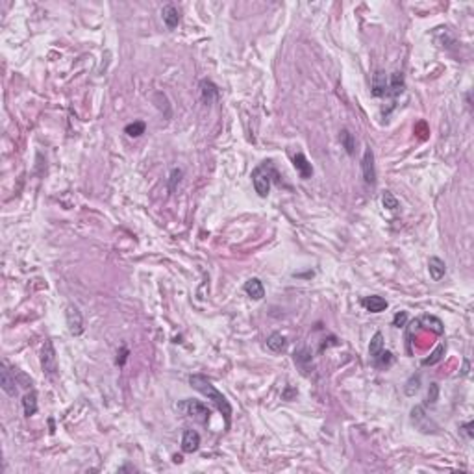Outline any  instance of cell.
Returning <instances> with one entry per match:
<instances>
[{"label": "cell", "mask_w": 474, "mask_h": 474, "mask_svg": "<svg viewBox=\"0 0 474 474\" xmlns=\"http://www.w3.org/2000/svg\"><path fill=\"white\" fill-rule=\"evenodd\" d=\"M189 385L193 389H196L199 393H202L204 397H208V400H211V402L217 406V410L221 411L222 417H224L226 430H228L230 424H232V404H230V400H228L204 374H191V376H189Z\"/></svg>", "instance_id": "6da1fadb"}, {"label": "cell", "mask_w": 474, "mask_h": 474, "mask_svg": "<svg viewBox=\"0 0 474 474\" xmlns=\"http://www.w3.org/2000/svg\"><path fill=\"white\" fill-rule=\"evenodd\" d=\"M274 171L270 167V162H265L263 165H259L252 171V183L256 193L261 196V199H267L270 193V180L274 176Z\"/></svg>", "instance_id": "7a4b0ae2"}, {"label": "cell", "mask_w": 474, "mask_h": 474, "mask_svg": "<svg viewBox=\"0 0 474 474\" xmlns=\"http://www.w3.org/2000/svg\"><path fill=\"white\" fill-rule=\"evenodd\" d=\"M176 410L182 411L183 415L187 417H193L194 420H199L200 424H208L211 417V410L206 404L199 402V400H183V402H178Z\"/></svg>", "instance_id": "3957f363"}, {"label": "cell", "mask_w": 474, "mask_h": 474, "mask_svg": "<svg viewBox=\"0 0 474 474\" xmlns=\"http://www.w3.org/2000/svg\"><path fill=\"white\" fill-rule=\"evenodd\" d=\"M41 369L49 376H54L58 371V356H56L54 343L50 339L45 341L43 348H41Z\"/></svg>", "instance_id": "277c9868"}, {"label": "cell", "mask_w": 474, "mask_h": 474, "mask_svg": "<svg viewBox=\"0 0 474 474\" xmlns=\"http://www.w3.org/2000/svg\"><path fill=\"white\" fill-rule=\"evenodd\" d=\"M361 173H363V180L367 185H374L376 183V165H374V152L369 145L363 150V157H361Z\"/></svg>", "instance_id": "5b68a950"}, {"label": "cell", "mask_w": 474, "mask_h": 474, "mask_svg": "<svg viewBox=\"0 0 474 474\" xmlns=\"http://www.w3.org/2000/svg\"><path fill=\"white\" fill-rule=\"evenodd\" d=\"M411 422L422 433H433V431H437V424L424 413L422 406H415L413 410H411Z\"/></svg>", "instance_id": "8992f818"}, {"label": "cell", "mask_w": 474, "mask_h": 474, "mask_svg": "<svg viewBox=\"0 0 474 474\" xmlns=\"http://www.w3.org/2000/svg\"><path fill=\"white\" fill-rule=\"evenodd\" d=\"M65 319H67V326H69L70 334L82 335V332H84V317H82V311L78 309V306L69 304L67 311H65Z\"/></svg>", "instance_id": "52a82bcc"}, {"label": "cell", "mask_w": 474, "mask_h": 474, "mask_svg": "<svg viewBox=\"0 0 474 474\" xmlns=\"http://www.w3.org/2000/svg\"><path fill=\"white\" fill-rule=\"evenodd\" d=\"M389 95V80L383 70H376L372 74V97L382 98Z\"/></svg>", "instance_id": "ba28073f"}, {"label": "cell", "mask_w": 474, "mask_h": 474, "mask_svg": "<svg viewBox=\"0 0 474 474\" xmlns=\"http://www.w3.org/2000/svg\"><path fill=\"white\" fill-rule=\"evenodd\" d=\"M0 385H2V391L10 397H15L17 394V380L13 376V372H10V369L6 367V363H2L0 367Z\"/></svg>", "instance_id": "9c48e42d"}, {"label": "cell", "mask_w": 474, "mask_h": 474, "mask_svg": "<svg viewBox=\"0 0 474 474\" xmlns=\"http://www.w3.org/2000/svg\"><path fill=\"white\" fill-rule=\"evenodd\" d=\"M200 448V436L196 430H185L182 436V450L187 454L196 452Z\"/></svg>", "instance_id": "30bf717a"}, {"label": "cell", "mask_w": 474, "mask_h": 474, "mask_svg": "<svg viewBox=\"0 0 474 474\" xmlns=\"http://www.w3.org/2000/svg\"><path fill=\"white\" fill-rule=\"evenodd\" d=\"M293 165H295L296 173L300 174L302 180H309V178L313 176L311 163L307 162V157L304 156L302 152H298V154H295V156H293Z\"/></svg>", "instance_id": "8fae6325"}, {"label": "cell", "mask_w": 474, "mask_h": 474, "mask_svg": "<svg viewBox=\"0 0 474 474\" xmlns=\"http://www.w3.org/2000/svg\"><path fill=\"white\" fill-rule=\"evenodd\" d=\"M245 293H247L252 300H261L265 296V287H263V282L259 280V278H250V280L245 282Z\"/></svg>", "instance_id": "7c38bea8"}, {"label": "cell", "mask_w": 474, "mask_h": 474, "mask_svg": "<svg viewBox=\"0 0 474 474\" xmlns=\"http://www.w3.org/2000/svg\"><path fill=\"white\" fill-rule=\"evenodd\" d=\"M200 93H202V100H204V104H213L219 98V87L213 84L211 80H202L200 82Z\"/></svg>", "instance_id": "4fadbf2b"}, {"label": "cell", "mask_w": 474, "mask_h": 474, "mask_svg": "<svg viewBox=\"0 0 474 474\" xmlns=\"http://www.w3.org/2000/svg\"><path fill=\"white\" fill-rule=\"evenodd\" d=\"M363 307H365L367 311H371V313H382V311H385L387 309V300L385 298H382V296H378V295H371V296H367V298H363Z\"/></svg>", "instance_id": "5bb4252c"}, {"label": "cell", "mask_w": 474, "mask_h": 474, "mask_svg": "<svg viewBox=\"0 0 474 474\" xmlns=\"http://www.w3.org/2000/svg\"><path fill=\"white\" fill-rule=\"evenodd\" d=\"M406 89V80H404V74L400 72V70H394L393 74L389 76V95L391 97H399V95H402Z\"/></svg>", "instance_id": "9a60e30c"}, {"label": "cell", "mask_w": 474, "mask_h": 474, "mask_svg": "<svg viewBox=\"0 0 474 474\" xmlns=\"http://www.w3.org/2000/svg\"><path fill=\"white\" fill-rule=\"evenodd\" d=\"M162 17H163V22H165V26H167L169 30H174V28H176L178 24H180V13H178V10L174 8L173 4L163 6Z\"/></svg>", "instance_id": "2e32d148"}, {"label": "cell", "mask_w": 474, "mask_h": 474, "mask_svg": "<svg viewBox=\"0 0 474 474\" xmlns=\"http://www.w3.org/2000/svg\"><path fill=\"white\" fill-rule=\"evenodd\" d=\"M428 270H430L431 280L439 282L443 276H445V272H447V263H445L441 258L433 256V258H430V261H428Z\"/></svg>", "instance_id": "e0dca14e"}, {"label": "cell", "mask_w": 474, "mask_h": 474, "mask_svg": "<svg viewBox=\"0 0 474 474\" xmlns=\"http://www.w3.org/2000/svg\"><path fill=\"white\" fill-rule=\"evenodd\" d=\"M293 360H295L296 365L302 369V372H307L309 371V365H311V350L306 348V346H302V348H298V350L295 352Z\"/></svg>", "instance_id": "ac0fdd59"}, {"label": "cell", "mask_w": 474, "mask_h": 474, "mask_svg": "<svg viewBox=\"0 0 474 474\" xmlns=\"http://www.w3.org/2000/svg\"><path fill=\"white\" fill-rule=\"evenodd\" d=\"M22 408H24V415L26 417H32V415L37 413V393L35 391H30V393L24 394Z\"/></svg>", "instance_id": "d6986e66"}, {"label": "cell", "mask_w": 474, "mask_h": 474, "mask_svg": "<svg viewBox=\"0 0 474 474\" xmlns=\"http://www.w3.org/2000/svg\"><path fill=\"white\" fill-rule=\"evenodd\" d=\"M419 323L422 324V326H426V328H430L433 334L441 335L443 330H445V326H443L441 319L433 317V315H422V317L419 319Z\"/></svg>", "instance_id": "ffe728a7"}, {"label": "cell", "mask_w": 474, "mask_h": 474, "mask_svg": "<svg viewBox=\"0 0 474 474\" xmlns=\"http://www.w3.org/2000/svg\"><path fill=\"white\" fill-rule=\"evenodd\" d=\"M267 346H269L272 352H284L287 348V339L282 334L274 332L267 337Z\"/></svg>", "instance_id": "44dd1931"}, {"label": "cell", "mask_w": 474, "mask_h": 474, "mask_svg": "<svg viewBox=\"0 0 474 474\" xmlns=\"http://www.w3.org/2000/svg\"><path fill=\"white\" fill-rule=\"evenodd\" d=\"M339 139H341V145H343V148L346 150V154L348 156H354V148H356V137L354 134H352L348 128H343L339 134Z\"/></svg>", "instance_id": "7402d4cb"}, {"label": "cell", "mask_w": 474, "mask_h": 474, "mask_svg": "<svg viewBox=\"0 0 474 474\" xmlns=\"http://www.w3.org/2000/svg\"><path fill=\"white\" fill-rule=\"evenodd\" d=\"M372 363H374V365H376L378 369H387V367H391V365L394 363L393 352H391V350H385V348H383V350L380 352V354H378L376 358H374V360H372Z\"/></svg>", "instance_id": "603a6c76"}, {"label": "cell", "mask_w": 474, "mask_h": 474, "mask_svg": "<svg viewBox=\"0 0 474 474\" xmlns=\"http://www.w3.org/2000/svg\"><path fill=\"white\" fill-rule=\"evenodd\" d=\"M382 350H383V334L382 332H376V334L372 335L371 345H369V356H371V360H374Z\"/></svg>", "instance_id": "cb8c5ba5"}, {"label": "cell", "mask_w": 474, "mask_h": 474, "mask_svg": "<svg viewBox=\"0 0 474 474\" xmlns=\"http://www.w3.org/2000/svg\"><path fill=\"white\" fill-rule=\"evenodd\" d=\"M145 130H146V124L143 123V121H134V123L126 124L124 134L130 135V137H139V135L145 134Z\"/></svg>", "instance_id": "d4e9b609"}, {"label": "cell", "mask_w": 474, "mask_h": 474, "mask_svg": "<svg viewBox=\"0 0 474 474\" xmlns=\"http://www.w3.org/2000/svg\"><path fill=\"white\" fill-rule=\"evenodd\" d=\"M445 352H447V345L445 343H441V345L437 346L436 350L431 352L430 354V358H426L424 361H422V365H436V363H439V361L443 360V356H445Z\"/></svg>", "instance_id": "484cf974"}, {"label": "cell", "mask_w": 474, "mask_h": 474, "mask_svg": "<svg viewBox=\"0 0 474 474\" xmlns=\"http://www.w3.org/2000/svg\"><path fill=\"white\" fill-rule=\"evenodd\" d=\"M382 204H383V208H387L389 211H394V210H399V200H397V196H394L391 191H385V193L382 194Z\"/></svg>", "instance_id": "4316f807"}, {"label": "cell", "mask_w": 474, "mask_h": 474, "mask_svg": "<svg viewBox=\"0 0 474 474\" xmlns=\"http://www.w3.org/2000/svg\"><path fill=\"white\" fill-rule=\"evenodd\" d=\"M419 389H420V376L419 374H417V376L413 374V376L408 380V383H406V394H408V397H413Z\"/></svg>", "instance_id": "83f0119b"}, {"label": "cell", "mask_w": 474, "mask_h": 474, "mask_svg": "<svg viewBox=\"0 0 474 474\" xmlns=\"http://www.w3.org/2000/svg\"><path fill=\"white\" fill-rule=\"evenodd\" d=\"M439 399V385L437 383H430V389H428V397H426V404L433 406Z\"/></svg>", "instance_id": "f1b7e54d"}, {"label": "cell", "mask_w": 474, "mask_h": 474, "mask_svg": "<svg viewBox=\"0 0 474 474\" xmlns=\"http://www.w3.org/2000/svg\"><path fill=\"white\" fill-rule=\"evenodd\" d=\"M182 171L180 169H173V173H171V178H169V191H174L176 189V183H180V180H182Z\"/></svg>", "instance_id": "f546056e"}, {"label": "cell", "mask_w": 474, "mask_h": 474, "mask_svg": "<svg viewBox=\"0 0 474 474\" xmlns=\"http://www.w3.org/2000/svg\"><path fill=\"white\" fill-rule=\"evenodd\" d=\"M406 323H408V311H399L393 317V326H397V328L406 326Z\"/></svg>", "instance_id": "4dcf8cb0"}, {"label": "cell", "mask_w": 474, "mask_h": 474, "mask_svg": "<svg viewBox=\"0 0 474 474\" xmlns=\"http://www.w3.org/2000/svg\"><path fill=\"white\" fill-rule=\"evenodd\" d=\"M11 372H13V376L17 378V382L22 383L24 387H30V385H32V380H30V378H28L26 374H22L21 371H17V369H11Z\"/></svg>", "instance_id": "1f68e13d"}, {"label": "cell", "mask_w": 474, "mask_h": 474, "mask_svg": "<svg viewBox=\"0 0 474 474\" xmlns=\"http://www.w3.org/2000/svg\"><path fill=\"white\" fill-rule=\"evenodd\" d=\"M472 428H474V422H472V420H469V422H465V424H461V426H459V430L463 431V433H465V437H467V439H472V437H474Z\"/></svg>", "instance_id": "d6a6232c"}, {"label": "cell", "mask_w": 474, "mask_h": 474, "mask_svg": "<svg viewBox=\"0 0 474 474\" xmlns=\"http://www.w3.org/2000/svg\"><path fill=\"white\" fill-rule=\"evenodd\" d=\"M126 358H128V348H123L121 350V358H117V365H124Z\"/></svg>", "instance_id": "836d02e7"}, {"label": "cell", "mask_w": 474, "mask_h": 474, "mask_svg": "<svg viewBox=\"0 0 474 474\" xmlns=\"http://www.w3.org/2000/svg\"><path fill=\"white\" fill-rule=\"evenodd\" d=\"M126 470H137V467H134V465H124V467L118 469V472H126Z\"/></svg>", "instance_id": "e575fe53"}, {"label": "cell", "mask_w": 474, "mask_h": 474, "mask_svg": "<svg viewBox=\"0 0 474 474\" xmlns=\"http://www.w3.org/2000/svg\"><path fill=\"white\" fill-rule=\"evenodd\" d=\"M467 372H469V361H465V363H463V371H461V374L465 376Z\"/></svg>", "instance_id": "d590c367"}, {"label": "cell", "mask_w": 474, "mask_h": 474, "mask_svg": "<svg viewBox=\"0 0 474 474\" xmlns=\"http://www.w3.org/2000/svg\"><path fill=\"white\" fill-rule=\"evenodd\" d=\"M173 461H174V463H182L183 459H182V456H174V458H173Z\"/></svg>", "instance_id": "8d00e7d4"}]
</instances>
